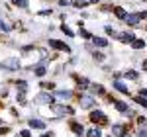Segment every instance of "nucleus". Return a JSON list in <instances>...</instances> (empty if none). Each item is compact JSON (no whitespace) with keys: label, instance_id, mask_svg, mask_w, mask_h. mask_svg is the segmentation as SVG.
Returning <instances> with one entry per match:
<instances>
[{"label":"nucleus","instance_id":"nucleus-28","mask_svg":"<svg viewBox=\"0 0 147 137\" xmlns=\"http://www.w3.org/2000/svg\"><path fill=\"white\" fill-rule=\"evenodd\" d=\"M43 137H53V133H45V135H43Z\"/></svg>","mask_w":147,"mask_h":137},{"label":"nucleus","instance_id":"nucleus-11","mask_svg":"<svg viewBox=\"0 0 147 137\" xmlns=\"http://www.w3.org/2000/svg\"><path fill=\"white\" fill-rule=\"evenodd\" d=\"M114 86H116L120 92H127V86H125L124 82H120V80H116V82H114Z\"/></svg>","mask_w":147,"mask_h":137},{"label":"nucleus","instance_id":"nucleus-21","mask_svg":"<svg viewBox=\"0 0 147 137\" xmlns=\"http://www.w3.org/2000/svg\"><path fill=\"white\" fill-rule=\"evenodd\" d=\"M61 32H63V34H67L69 37H71V35H73V32H71V30H69L67 26H63V28H61Z\"/></svg>","mask_w":147,"mask_h":137},{"label":"nucleus","instance_id":"nucleus-5","mask_svg":"<svg viewBox=\"0 0 147 137\" xmlns=\"http://www.w3.org/2000/svg\"><path fill=\"white\" fill-rule=\"evenodd\" d=\"M35 102H43V104H53V98H51L49 94H39V96L35 98Z\"/></svg>","mask_w":147,"mask_h":137},{"label":"nucleus","instance_id":"nucleus-26","mask_svg":"<svg viewBox=\"0 0 147 137\" xmlns=\"http://www.w3.org/2000/svg\"><path fill=\"white\" fill-rule=\"evenodd\" d=\"M141 98H147V90H143V88H141Z\"/></svg>","mask_w":147,"mask_h":137},{"label":"nucleus","instance_id":"nucleus-23","mask_svg":"<svg viewBox=\"0 0 147 137\" xmlns=\"http://www.w3.org/2000/svg\"><path fill=\"white\" fill-rule=\"evenodd\" d=\"M94 59H96V61H102V59H104V55H100V53H94Z\"/></svg>","mask_w":147,"mask_h":137},{"label":"nucleus","instance_id":"nucleus-20","mask_svg":"<svg viewBox=\"0 0 147 137\" xmlns=\"http://www.w3.org/2000/svg\"><path fill=\"white\" fill-rule=\"evenodd\" d=\"M14 4H16V6H22V8H26V6H28V0H14Z\"/></svg>","mask_w":147,"mask_h":137},{"label":"nucleus","instance_id":"nucleus-3","mask_svg":"<svg viewBox=\"0 0 147 137\" xmlns=\"http://www.w3.org/2000/svg\"><path fill=\"white\" fill-rule=\"evenodd\" d=\"M139 20H141V16H139V14H127V18H125V22L129 24V26L139 24Z\"/></svg>","mask_w":147,"mask_h":137},{"label":"nucleus","instance_id":"nucleus-9","mask_svg":"<svg viewBox=\"0 0 147 137\" xmlns=\"http://www.w3.org/2000/svg\"><path fill=\"white\" fill-rule=\"evenodd\" d=\"M116 108H118L120 112H124V114H129V110H127V104H124V102H116Z\"/></svg>","mask_w":147,"mask_h":137},{"label":"nucleus","instance_id":"nucleus-14","mask_svg":"<svg viewBox=\"0 0 147 137\" xmlns=\"http://www.w3.org/2000/svg\"><path fill=\"white\" fill-rule=\"evenodd\" d=\"M71 127H73V131H75V133H82V131H84V127L80 126V124H71Z\"/></svg>","mask_w":147,"mask_h":137},{"label":"nucleus","instance_id":"nucleus-27","mask_svg":"<svg viewBox=\"0 0 147 137\" xmlns=\"http://www.w3.org/2000/svg\"><path fill=\"white\" fill-rule=\"evenodd\" d=\"M143 71H147V59L143 61Z\"/></svg>","mask_w":147,"mask_h":137},{"label":"nucleus","instance_id":"nucleus-16","mask_svg":"<svg viewBox=\"0 0 147 137\" xmlns=\"http://www.w3.org/2000/svg\"><path fill=\"white\" fill-rule=\"evenodd\" d=\"M0 30H2V32H8V30H10V26H8V24L4 22L2 18H0Z\"/></svg>","mask_w":147,"mask_h":137},{"label":"nucleus","instance_id":"nucleus-10","mask_svg":"<svg viewBox=\"0 0 147 137\" xmlns=\"http://www.w3.org/2000/svg\"><path fill=\"white\" fill-rule=\"evenodd\" d=\"M131 47H134V49H143V47H145V41H143V39H136V41L131 43Z\"/></svg>","mask_w":147,"mask_h":137},{"label":"nucleus","instance_id":"nucleus-19","mask_svg":"<svg viewBox=\"0 0 147 137\" xmlns=\"http://www.w3.org/2000/svg\"><path fill=\"white\" fill-rule=\"evenodd\" d=\"M125 77H127V79H134V80H136V79H137V73H136V71H127V73H125Z\"/></svg>","mask_w":147,"mask_h":137},{"label":"nucleus","instance_id":"nucleus-7","mask_svg":"<svg viewBox=\"0 0 147 137\" xmlns=\"http://www.w3.org/2000/svg\"><path fill=\"white\" fill-rule=\"evenodd\" d=\"M30 127H35V129H43L45 124L43 122H39V120H30Z\"/></svg>","mask_w":147,"mask_h":137},{"label":"nucleus","instance_id":"nucleus-25","mask_svg":"<svg viewBox=\"0 0 147 137\" xmlns=\"http://www.w3.org/2000/svg\"><path fill=\"white\" fill-rule=\"evenodd\" d=\"M80 35H82V37H90V34H88V32H84V30H80Z\"/></svg>","mask_w":147,"mask_h":137},{"label":"nucleus","instance_id":"nucleus-24","mask_svg":"<svg viewBox=\"0 0 147 137\" xmlns=\"http://www.w3.org/2000/svg\"><path fill=\"white\" fill-rule=\"evenodd\" d=\"M20 135H22V137H32V135H30V131H28V129H24V131L20 133Z\"/></svg>","mask_w":147,"mask_h":137},{"label":"nucleus","instance_id":"nucleus-15","mask_svg":"<svg viewBox=\"0 0 147 137\" xmlns=\"http://www.w3.org/2000/svg\"><path fill=\"white\" fill-rule=\"evenodd\" d=\"M122 131H124V126H114L112 127V133H114V135H120Z\"/></svg>","mask_w":147,"mask_h":137},{"label":"nucleus","instance_id":"nucleus-1","mask_svg":"<svg viewBox=\"0 0 147 137\" xmlns=\"http://www.w3.org/2000/svg\"><path fill=\"white\" fill-rule=\"evenodd\" d=\"M49 45L53 49H59V51H69V47L65 43H61V41H57V39H49Z\"/></svg>","mask_w":147,"mask_h":137},{"label":"nucleus","instance_id":"nucleus-12","mask_svg":"<svg viewBox=\"0 0 147 137\" xmlns=\"http://www.w3.org/2000/svg\"><path fill=\"white\" fill-rule=\"evenodd\" d=\"M114 12H116V16H118V18H122V20L127 18V14L124 12V8H114Z\"/></svg>","mask_w":147,"mask_h":137},{"label":"nucleus","instance_id":"nucleus-2","mask_svg":"<svg viewBox=\"0 0 147 137\" xmlns=\"http://www.w3.org/2000/svg\"><path fill=\"white\" fill-rule=\"evenodd\" d=\"M90 120L92 122H100V124H104V122H106V116L102 114V112H98V110H94V112L90 114Z\"/></svg>","mask_w":147,"mask_h":137},{"label":"nucleus","instance_id":"nucleus-13","mask_svg":"<svg viewBox=\"0 0 147 137\" xmlns=\"http://www.w3.org/2000/svg\"><path fill=\"white\" fill-rule=\"evenodd\" d=\"M57 96L63 98V100H69V98H71V92H69V90H59V92H57Z\"/></svg>","mask_w":147,"mask_h":137},{"label":"nucleus","instance_id":"nucleus-29","mask_svg":"<svg viewBox=\"0 0 147 137\" xmlns=\"http://www.w3.org/2000/svg\"><path fill=\"white\" fill-rule=\"evenodd\" d=\"M0 124H2V122H0Z\"/></svg>","mask_w":147,"mask_h":137},{"label":"nucleus","instance_id":"nucleus-22","mask_svg":"<svg viewBox=\"0 0 147 137\" xmlns=\"http://www.w3.org/2000/svg\"><path fill=\"white\" fill-rule=\"evenodd\" d=\"M137 137H147V131L145 129H139V131H137Z\"/></svg>","mask_w":147,"mask_h":137},{"label":"nucleus","instance_id":"nucleus-6","mask_svg":"<svg viewBox=\"0 0 147 137\" xmlns=\"http://www.w3.org/2000/svg\"><path fill=\"white\" fill-rule=\"evenodd\" d=\"M122 41H125V43H134L136 41V37H134V34H120L118 35Z\"/></svg>","mask_w":147,"mask_h":137},{"label":"nucleus","instance_id":"nucleus-8","mask_svg":"<svg viewBox=\"0 0 147 137\" xmlns=\"http://www.w3.org/2000/svg\"><path fill=\"white\" fill-rule=\"evenodd\" d=\"M92 41H94V45H98V47H106L108 45V41H106L104 37H92Z\"/></svg>","mask_w":147,"mask_h":137},{"label":"nucleus","instance_id":"nucleus-17","mask_svg":"<svg viewBox=\"0 0 147 137\" xmlns=\"http://www.w3.org/2000/svg\"><path fill=\"white\" fill-rule=\"evenodd\" d=\"M102 133H100V129H90L88 131V137H100Z\"/></svg>","mask_w":147,"mask_h":137},{"label":"nucleus","instance_id":"nucleus-4","mask_svg":"<svg viewBox=\"0 0 147 137\" xmlns=\"http://www.w3.org/2000/svg\"><path fill=\"white\" fill-rule=\"evenodd\" d=\"M92 104H94V98H90V96H82L80 98V106L82 108H92Z\"/></svg>","mask_w":147,"mask_h":137},{"label":"nucleus","instance_id":"nucleus-18","mask_svg":"<svg viewBox=\"0 0 147 137\" xmlns=\"http://www.w3.org/2000/svg\"><path fill=\"white\" fill-rule=\"evenodd\" d=\"M35 75H37V77H43V75H45V67H43V65L37 67V68H35Z\"/></svg>","mask_w":147,"mask_h":137}]
</instances>
